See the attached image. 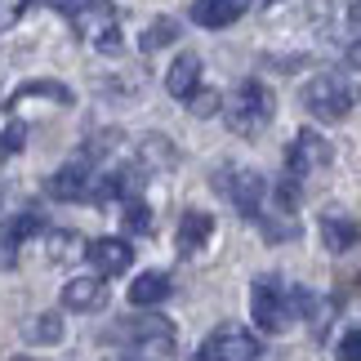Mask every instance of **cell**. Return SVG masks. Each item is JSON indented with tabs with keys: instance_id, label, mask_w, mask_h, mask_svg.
<instances>
[{
	"instance_id": "20",
	"label": "cell",
	"mask_w": 361,
	"mask_h": 361,
	"mask_svg": "<svg viewBox=\"0 0 361 361\" xmlns=\"http://www.w3.org/2000/svg\"><path fill=\"white\" fill-rule=\"evenodd\" d=\"M178 40V23L174 18H157L143 32V40H138V45H143V54H157V49H165V45H174Z\"/></svg>"
},
{
	"instance_id": "7",
	"label": "cell",
	"mask_w": 361,
	"mask_h": 361,
	"mask_svg": "<svg viewBox=\"0 0 361 361\" xmlns=\"http://www.w3.org/2000/svg\"><path fill=\"white\" fill-rule=\"evenodd\" d=\"M192 361H259V339L245 326H219L210 339L197 348Z\"/></svg>"
},
{
	"instance_id": "17",
	"label": "cell",
	"mask_w": 361,
	"mask_h": 361,
	"mask_svg": "<svg viewBox=\"0 0 361 361\" xmlns=\"http://www.w3.org/2000/svg\"><path fill=\"white\" fill-rule=\"evenodd\" d=\"M210 232H214L210 214H205V210H188L183 224H178V255H197V250L210 241Z\"/></svg>"
},
{
	"instance_id": "15",
	"label": "cell",
	"mask_w": 361,
	"mask_h": 361,
	"mask_svg": "<svg viewBox=\"0 0 361 361\" xmlns=\"http://www.w3.org/2000/svg\"><path fill=\"white\" fill-rule=\"evenodd\" d=\"M322 241H326V250L330 255H348V250L361 241V224L357 219H348V214H322Z\"/></svg>"
},
{
	"instance_id": "4",
	"label": "cell",
	"mask_w": 361,
	"mask_h": 361,
	"mask_svg": "<svg viewBox=\"0 0 361 361\" xmlns=\"http://www.w3.org/2000/svg\"><path fill=\"white\" fill-rule=\"evenodd\" d=\"M290 299L286 295V286H281V276H259L255 290H250V312H255V326L263 330V335H281V330L290 326Z\"/></svg>"
},
{
	"instance_id": "27",
	"label": "cell",
	"mask_w": 361,
	"mask_h": 361,
	"mask_svg": "<svg viewBox=\"0 0 361 361\" xmlns=\"http://www.w3.org/2000/svg\"><path fill=\"white\" fill-rule=\"evenodd\" d=\"M348 63L361 67V40H353V45H348Z\"/></svg>"
},
{
	"instance_id": "18",
	"label": "cell",
	"mask_w": 361,
	"mask_h": 361,
	"mask_svg": "<svg viewBox=\"0 0 361 361\" xmlns=\"http://www.w3.org/2000/svg\"><path fill=\"white\" fill-rule=\"evenodd\" d=\"M27 99H54L59 107H72L76 103V94L67 90V85H59V80H27L23 90H13V99H9V112L18 103H27Z\"/></svg>"
},
{
	"instance_id": "28",
	"label": "cell",
	"mask_w": 361,
	"mask_h": 361,
	"mask_svg": "<svg viewBox=\"0 0 361 361\" xmlns=\"http://www.w3.org/2000/svg\"><path fill=\"white\" fill-rule=\"evenodd\" d=\"M348 18H353V27H361V0H357L353 9H348Z\"/></svg>"
},
{
	"instance_id": "16",
	"label": "cell",
	"mask_w": 361,
	"mask_h": 361,
	"mask_svg": "<svg viewBox=\"0 0 361 361\" xmlns=\"http://www.w3.org/2000/svg\"><path fill=\"white\" fill-rule=\"evenodd\" d=\"M170 299V276L165 272H143L130 281V303L134 308H157V303Z\"/></svg>"
},
{
	"instance_id": "19",
	"label": "cell",
	"mask_w": 361,
	"mask_h": 361,
	"mask_svg": "<svg viewBox=\"0 0 361 361\" xmlns=\"http://www.w3.org/2000/svg\"><path fill=\"white\" fill-rule=\"evenodd\" d=\"M27 339L32 343H59L63 339V317L59 312H40L27 322Z\"/></svg>"
},
{
	"instance_id": "10",
	"label": "cell",
	"mask_w": 361,
	"mask_h": 361,
	"mask_svg": "<svg viewBox=\"0 0 361 361\" xmlns=\"http://www.w3.org/2000/svg\"><path fill=\"white\" fill-rule=\"evenodd\" d=\"M85 259L94 263L99 276H116V272H125L134 263V245L121 241V237H99V241L85 245Z\"/></svg>"
},
{
	"instance_id": "6",
	"label": "cell",
	"mask_w": 361,
	"mask_h": 361,
	"mask_svg": "<svg viewBox=\"0 0 361 361\" xmlns=\"http://www.w3.org/2000/svg\"><path fill=\"white\" fill-rule=\"evenodd\" d=\"M72 23H76V32L85 36L99 54H121V45H125V40H121V23H116V9L107 5V0H90Z\"/></svg>"
},
{
	"instance_id": "5",
	"label": "cell",
	"mask_w": 361,
	"mask_h": 361,
	"mask_svg": "<svg viewBox=\"0 0 361 361\" xmlns=\"http://www.w3.org/2000/svg\"><path fill=\"white\" fill-rule=\"evenodd\" d=\"M214 188L237 205V214L255 219V224L263 219V210H268V178L255 174V170H219Z\"/></svg>"
},
{
	"instance_id": "14",
	"label": "cell",
	"mask_w": 361,
	"mask_h": 361,
	"mask_svg": "<svg viewBox=\"0 0 361 361\" xmlns=\"http://www.w3.org/2000/svg\"><path fill=\"white\" fill-rule=\"evenodd\" d=\"M90 192V165L85 161H72L63 165L59 174H49V197L54 201H85Z\"/></svg>"
},
{
	"instance_id": "25",
	"label": "cell",
	"mask_w": 361,
	"mask_h": 361,
	"mask_svg": "<svg viewBox=\"0 0 361 361\" xmlns=\"http://www.w3.org/2000/svg\"><path fill=\"white\" fill-rule=\"evenodd\" d=\"M18 147H23V125L13 121V125L0 130V152H18Z\"/></svg>"
},
{
	"instance_id": "11",
	"label": "cell",
	"mask_w": 361,
	"mask_h": 361,
	"mask_svg": "<svg viewBox=\"0 0 361 361\" xmlns=\"http://www.w3.org/2000/svg\"><path fill=\"white\" fill-rule=\"evenodd\" d=\"M63 308L72 312H99L107 308V276H76L63 286Z\"/></svg>"
},
{
	"instance_id": "3",
	"label": "cell",
	"mask_w": 361,
	"mask_h": 361,
	"mask_svg": "<svg viewBox=\"0 0 361 361\" xmlns=\"http://www.w3.org/2000/svg\"><path fill=\"white\" fill-rule=\"evenodd\" d=\"M303 107H308L317 121H343L357 107V85L339 72H322L303 85Z\"/></svg>"
},
{
	"instance_id": "1",
	"label": "cell",
	"mask_w": 361,
	"mask_h": 361,
	"mask_svg": "<svg viewBox=\"0 0 361 361\" xmlns=\"http://www.w3.org/2000/svg\"><path fill=\"white\" fill-rule=\"evenodd\" d=\"M107 339H121V361H165L174 357V326L157 312L125 317L107 330Z\"/></svg>"
},
{
	"instance_id": "8",
	"label": "cell",
	"mask_w": 361,
	"mask_h": 361,
	"mask_svg": "<svg viewBox=\"0 0 361 361\" xmlns=\"http://www.w3.org/2000/svg\"><path fill=\"white\" fill-rule=\"evenodd\" d=\"M330 161H335V147H330L317 130H299L295 143H290V152H286V174L303 178V174L322 170V165H330Z\"/></svg>"
},
{
	"instance_id": "21",
	"label": "cell",
	"mask_w": 361,
	"mask_h": 361,
	"mask_svg": "<svg viewBox=\"0 0 361 361\" xmlns=\"http://www.w3.org/2000/svg\"><path fill=\"white\" fill-rule=\"evenodd\" d=\"M121 224H125V232H134V237H147V232H152V210H147V201L130 197V201H125V210H121Z\"/></svg>"
},
{
	"instance_id": "24",
	"label": "cell",
	"mask_w": 361,
	"mask_h": 361,
	"mask_svg": "<svg viewBox=\"0 0 361 361\" xmlns=\"http://www.w3.org/2000/svg\"><path fill=\"white\" fill-rule=\"evenodd\" d=\"M188 103H192V112H197V116H210V112H219V94H214V90H197Z\"/></svg>"
},
{
	"instance_id": "29",
	"label": "cell",
	"mask_w": 361,
	"mask_h": 361,
	"mask_svg": "<svg viewBox=\"0 0 361 361\" xmlns=\"http://www.w3.org/2000/svg\"><path fill=\"white\" fill-rule=\"evenodd\" d=\"M9 361H32V357H9Z\"/></svg>"
},
{
	"instance_id": "9",
	"label": "cell",
	"mask_w": 361,
	"mask_h": 361,
	"mask_svg": "<svg viewBox=\"0 0 361 361\" xmlns=\"http://www.w3.org/2000/svg\"><path fill=\"white\" fill-rule=\"evenodd\" d=\"M45 228V219L36 210H23V214H9L5 224H0V272H9L13 263H18L27 237H36V232Z\"/></svg>"
},
{
	"instance_id": "23",
	"label": "cell",
	"mask_w": 361,
	"mask_h": 361,
	"mask_svg": "<svg viewBox=\"0 0 361 361\" xmlns=\"http://www.w3.org/2000/svg\"><path fill=\"white\" fill-rule=\"evenodd\" d=\"M335 357L339 361H361V330H348V335L335 343Z\"/></svg>"
},
{
	"instance_id": "12",
	"label": "cell",
	"mask_w": 361,
	"mask_h": 361,
	"mask_svg": "<svg viewBox=\"0 0 361 361\" xmlns=\"http://www.w3.org/2000/svg\"><path fill=\"white\" fill-rule=\"evenodd\" d=\"M245 9H250V0H192V23L219 32V27H232Z\"/></svg>"
},
{
	"instance_id": "22",
	"label": "cell",
	"mask_w": 361,
	"mask_h": 361,
	"mask_svg": "<svg viewBox=\"0 0 361 361\" xmlns=\"http://www.w3.org/2000/svg\"><path fill=\"white\" fill-rule=\"evenodd\" d=\"M45 250H49L54 263H67V259L85 255V241H76L72 232H54V237H45Z\"/></svg>"
},
{
	"instance_id": "26",
	"label": "cell",
	"mask_w": 361,
	"mask_h": 361,
	"mask_svg": "<svg viewBox=\"0 0 361 361\" xmlns=\"http://www.w3.org/2000/svg\"><path fill=\"white\" fill-rule=\"evenodd\" d=\"M45 5H49V9H59V13H67V18H76V13L90 5V0H45Z\"/></svg>"
},
{
	"instance_id": "2",
	"label": "cell",
	"mask_w": 361,
	"mask_h": 361,
	"mask_svg": "<svg viewBox=\"0 0 361 361\" xmlns=\"http://www.w3.org/2000/svg\"><path fill=\"white\" fill-rule=\"evenodd\" d=\"M272 116H276V99H272V90L263 85V80H241L224 103L228 130L241 134V138H255L259 130H268Z\"/></svg>"
},
{
	"instance_id": "13",
	"label": "cell",
	"mask_w": 361,
	"mask_h": 361,
	"mask_svg": "<svg viewBox=\"0 0 361 361\" xmlns=\"http://www.w3.org/2000/svg\"><path fill=\"white\" fill-rule=\"evenodd\" d=\"M165 90H170L174 99H183V103L201 90V59H197V54H178V59L170 63V72H165Z\"/></svg>"
}]
</instances>
